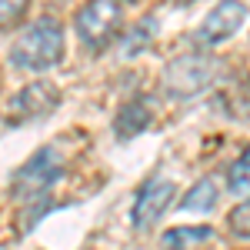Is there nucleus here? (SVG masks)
Masks as SVG:
<instances>
[{"label": "nucleus", "instance_id": "1", "mask_svg": "<svg viewBox=\"0 0 250 250\" xmlns=\"http://www.w3.org/2000/svg\"><path fill=\"white\" fill-rule=\"evenodd\" d=\"M63 177V157L57 147H40L37 154L30 157L10 180V193L23 207V220H20V230H30L40 220V213H47L50 207V190Z\"/></svg>", "mask_w": 250, "mask_h": 250}, {"label": "nucleus", "instance_id": "2", "mask_svg": "<svg viewBox=\"0 0 250 250\" xmlns=\"http://www.w3.org/2000/svg\"><path fill=\"white\" fill-rule=\"evenodd\" d=\"M63 60V27L57 17H37L20 27L10 43V63L20 70H50Z\"/></svg>", "mask_w": 250, "mask_h": 250}, {"label": "nucleus", "instance_id": "3", "mask_svg": "<svg viewBox=\"0 0 250 250\" xmlns=\"http://www.w3.org/2000/svg\"><path fill=\"white\" fill-rule=\"evenodd\" d=\"M120 23H124V3L114 0H94L74 14L77 37L90 50H104L114 37H120Z\"/></svg>", "mask_w": 250, "mask_h": 250}, {"label": "nucleus", "instance_id": "4", "mask_svg": "<svg viewBox=\"0 0 250 250\" xmlns=\"http://www.w3.org/2000/svg\"><path fill=\"white\" fill-rule=\"evenodd\" d=\"M217 77V63L210 57H204V54H184V57H177L167 63V70H164V90L170 97H197L200 90H207Z\"/></svg>", "mask_w": 250, "mask_h": 250}, {"label": "nucleus", "instance_id": "5", "mask_svg": "<svg viewBox=\"0 0 250 250\" xmlns=\"http://www.w3.org/2000/svg\"><path fill=\"white\" fill-rule=\"evenodd\" d=\"M60 104V90L50 80H34L27 87H20L17 94L7 100V124L20 127V124H34L43 120L50 110H57Z\"/></svg>", "mask_w": 250, "mask_h": 250}, {"label": "nucleus", "instance_id": "6", "mask_svg": "<svg viewBox=\"0 0 250 250\" xmlns=\"http://www.w3.org/2000/svg\"><path fill=\"white\" fill-rule=\"evenodd\" d=\"M173 180L167 177H150L134 197V210H130V224H134V230H150L157 220L167 213V207L173 204Z\"/></svg>", "mask_w": 250, "mask_h": 250}, {"label": "nucleus", "instance_id": "7", "mask_svg": "<svg viewBox=\"0 0 250 250\" xmlns=\"http://www.w3.org/2000/svg\"><path fill=\"white\" fill-rule=\"evenodd\" d=\"M244 17H247V7H244V3H237V0L217 3L210 14L204 17V23L197 27L193 40H197L200 47H217V43H224L227 37H233V34L240 30Z\"/></svg>", "mask_w": 250, "mask_h": 250}, {"label": "nucleus", "instance_id": "8", "mask_svg": "<svg viewBox=\"0 0 250 250\" xmlns=\"http://www.w3.org/2000/svg\"><path fill=\"white\" fill-rule=\"evenodd\" d=\"M154 124V110H150V104L147 100H127L114 117V134L117 140H130V137H140L147 127Z\"/></svg>", "mask_w": 250, "mask_h": 250}, {"label": "nucleus", "instance_id": "9", "mask_svg": "<svg viewBox=\"0 0 250 250\" xmlns=\"http://www.w3.org/2000/svg\"><path fill=\"white\" fill-rule=\"evenodd\" d=\"M217 197H220V187L213 177H200L190 190L180 197V210H213L217 207Z\"/></svg>", "mask_w": 250, "mask_h": 250}, {"label": "nucleus", "instance_id": "10", "mask_svg": "<svg viewBox=\"0 0 250 250\" xmlns=\"http://www.w3.org/2000/svg\"><path fill=\"white\" fill-rule=\"evenodd\" d=\"M154 23H157L154 17H144L140 23H134L130 30H120V57L124 60L137 57V54L154 40Z\"/></svg>", "mask_w": 250, "mask_h": 250}, {"label": "nucleus", "instance_id": "11", "mask_svg": "<svg viewBox=\"0 0 250 250\" xmlns=\"http://www.w3.org/2000/svg\"><path fill=\"white\" fill-rule=\"evenodd\" d=\"M213 230L210 227H173V230L164 233V247L167 250H187V247H197L204 240H210Z\"/></svg>", "mask_w": 250, "mask_h": 250}, {"label": "nucleus", "instance_id": "12", "mask_svg": "<svg viewBox=\"0 0 250 250\" xmlns=\"http://www.w3.org/2000/svg\"><path fill=\"white\" fill-rule=\"evenodd\" d=\"M227 190L237 197H250V147L237 157L227 170Z\"/></svg>", "mask_w": 250, "mask_h": 250}, {"label": "nucleus", "instance_id": "13", "mask_svg": "<svg viewBox=\"0 0 250 250\" xmlns=\"http://www.w3.org/2000/svg\"><path fill=\"white\" fill-rule=\"evenodd\" d=\"M227 227H230L237 237H247V240H250V197L227 213Z\"/></svg>", "mask_w": 250, "mask_h": 250}, {"label": "nucleus", "instance_id": "14", "mask_svg": "<svg viewBox=\"0 0 250 250\" xmlns=\"http://www.w3.org/2000/svg\"><path fill=\"white\" fill-rule=\"evenodd\" d=\"M23 14H27V3H20V0L0 3V30H3V27H14L17 20H23Z\"/></svg>", "mask_w": 250, "mask_h": 250}]
</instances>
